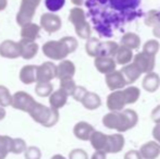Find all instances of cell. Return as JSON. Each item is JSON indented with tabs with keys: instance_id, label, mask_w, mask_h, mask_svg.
<instances>
[{
	"instance_id": "cell-4",
	"label": "cell",
	"mask_w": 160,
	"mask_h": 159,
	"mask_svg": "<svg viewBox=\"0 0 160 159\" xmlns=\"http://www.w3.org/2000/svg\"><path fill=\"white\" fill-rule=\"evenodd\" d=\"M69 21L73 24L75 33L82 39H88L92 34V28L86 21V15L82 8H73L69 13Z\"/></svg>"
},
{
	"instance_id": "cell-2",
	"label": "cell",
	"mask_w": 160,
	"mask_h": 159,
	"mask_svg": "<svg viewBox=\"0 0 160 159\" xmlns=\"http://www.w3.org/2000/svg\"><path fill=\"white\" fill-rule=\"evenodd\" d=\"M138 122V116L132 109H125L123 111H112L102 118V123L110 130H117L118 132H127L133 129Z\"/></svg>"
},
{
	"instance_id": "cell-15",
	"label": "cell",
	"mask_w": 160,
	"mask_h": 159,
	"mask_svg": "<svg viewBox=\"0 0 160 159\" xmlns=\"http://www.w3.org/2000/svg\"><path fill=\"white\" fill-rule=\"evenodd\" d=\"M124 136L122 134H111L108 135L106 154H117L121 152L124 147Z\"/></svg>"
},
{
	"instance_id": "cell-14",
	"label": "cell",
	"mask_w": 160,
	"mask_h": 159,
	"mask_svg": "<svg viewBox=\"0 0 160 159\" xmlns=\"http://www.w3.org/2000/svg\"><path fill=\"white\" fill-rule=\"evenodd\" d=\"M106 84L111 91H120L121 88L125 87L127 82L123 77L120 71H112V72L106 74Z\"/></svg>"
},
{
	"instance_id": "cell-16",
	"label": "cell",
	"mask_w": 160,
	"mask_h": 159,
	"mask_svg": "<svg viewBox=\"0 0 160 159\" xmlns=\"http://www.w3.org/2000/svg\"><path fill=\"white\" fill-rule=\"evenodd\" d=\"M94 131L95 129L93 125L85 121H80L73 127V134L76 138L81 141H89V137L94 133Z\"/></svg>"
},
{
	"instance_id": "cell-28",
	"label": "cell",
	"mask_w": 160,
	"mask_h": 159,
	"mask_svg": "<svg viewBox=\"0 0 160 159\" xmlns=\"http://www.w3.org/2000/svg\"><path fill=\"white\" fill-rule=\"evenodd\" d=\"M119 48V45L116 42H100L98 50V57H109L113 58L117 50Z\"/></svg>"
},
{
	"instance_id": "cell-29",
	"label": "cell",
	"mask_w": 160,
	"mask_h": 159,
	"mask_svg": "<svg viewBox=\"0 0 160 159\" xmlns=\"http://www.w3.org/2000/svg\"><path fill=\"white\" fill-rule=\"evenodd\" d=\"M114 58H116V63L124 66V64L128 63L132 60L133 52L131 49H128L127 47L121 45V46H119L118 50H117L116 55H114Z\"/></svg>"
},
{
	"instance_id": "cell-26",
	"label": "cell",
	"mask_w": 160,
	"mask_h": 159,
	"mask_svg": "<svg viewBox=\"0 0 160 159\" xmlns=\"http://www.w3.org/2000/svg\"><path fill=\"white\" fill-rule=\"evenodd\" d=\"M142 84H143V88L145 91L149 92V93H154L160 86V77L157 73H147V75L144 77Z\"/></svg>"
},
{
	"instance_id": "cell-50",
	"label": "cell",
	"mask_w": 160,
	"mask_h": 159,
	"mask_svg": "<svg viewBox=\"0 0 160 159\" xmlns=\"http://www.w3.org/2000/svg\"><path fill=\"white\" fill-rule=\"evenodd\" d=\"M50 159H67V158H65L64 156L60 155V154H57V155H53Z\"/></svg>"
},
{
	"instance_id": "cell-25",
	"label": "cell",
	"mask_w": 160,
	"mask_h": 159,
	"mask_svg": "<svg viewBox=\"0 0 160 159\" xmlns=\"http://www.w3.org/2000/svg\"><path fill=\"white\" fill-rule=\"evenodd\" d=\"M120 72L122 73V75H123V77H124L127 84H132V83H134L142 74L141 71L138 70V68H137L134 63L124 66L122 69H121Z\"/></svg>"
},
{
	"instance_id": "cell-22",
	"label": "cell",
	"mask_w": 160,
	"mask_h": 159,
	"mask_svg": "<svg viewBox=\"0 0 160 159\" xmlns=\"http://www.w3.org/2000/svg\"><path fill=\"white\" fill-rule=\"evenodd\" d=\"M107 138L108 135L99 131H94V133L89 137V142L93 148L98 152L106 153V147H107Z\"/></svg>"
},
{
	"instance_id": "cell-39",
	"label": "cell",
	"mask_w": 160,
	"mask_h": 159,
	"mask_svg": "<svg viewBox=\"0 0 160 159\" xmlns=\"http://www.w3.org/2000/svg\"><path fill=\"white\" fill-rule=\"evenodd\" d=\"M76 86H78V85L75 84V82H74L73 79H63V80H60V88L63 89V91L69 96H72L73 92L75 91Z\"/></svg>"
},
{
	"instance_id": "cell-36",
	"label": "cell",
	"mask_w": 160,
	"mask_h": 159,
	"mask_svg": "<svg viewBox=\"0 0 160 159\" xmlns=\"http://www.w3.org/2000/svg\"><path fill=\"white\" fill-rule=\"evenodd\" d=\"M28 146H26V143L23 138H12V143H11V153L15 154V155H20V154H23L26 151Z\"/></svg>"
},
{
	"instance_id": "cell-21",
	"label": "cell",
	"mask_w": 160,
	"mask_h": 159,
	"mask_svg": "<svg viewBox=\"0 0 160 159\" xmlns=\"http://www.w3.org/2000/svg\"><path fill=\"white\" fill-rule=\"evenodd\" d=\"M95 67L97 71L102 74H108L116 70L117 63L113 60V58L109 57H97L95 58Z\"/></svg>"
},
{
	"instance_id": "cell-43",
	"label": "cell",
	"mask_w": 160,
	"mask_h": 159,
	"mask_svg": "<svg viewBox=\"0 0 160 159\" xmlns=\"http://www.w3.org/2000/svg\"><path fill=\"white\" fill-rule=\"evenodd\" d=\"M124 159H142L138 151H128L124 155Z\"/></svg>"
},
{
	"instance_id": "cell-51",
	"label": "cell",
	"mask_w": 160,
	"mask_h": 159,
	"mask_svg": "<svg viewBox=\"0 0 160 159\" xmlns=\"http://www.w3.org/2000/svg\"><path fill=\"white\" fill-rule=\"evenodd\" d=\"M158 13H159V17H160V11H159V12H158Z\"/></svg>"
},
{
	"instance_id": "cell-38",
	"label": "cell",
	"mask_w": 160,
	"mask_h": 159,
	"mask_svg": "<svg viewBox=\"0 0 160 159\" xmlns=\"http://www.w3.org/2000/svg\"><path fill=\"white\" fill-rule=\"evenodd\" d=\"M65 4V0H45V7L51 13L58 12L61 10Z\"/></svg>"
},
{
	"instance_id": "cell-33",
	"label": "cell",
	"mask_w": 160,
	"mask_h": 159,
	"mask_svg": "<svg viewBox=\"0 0 160 159\" xmlns=\"http://www.w3.org/2000/svg\"><path fill=\"white\" fill-rule=\"evenodd\" d=\"M100 40L95 38V37H89L87 39V42L85 45V49H86V52L89 57L97 58L98 57V50L99 46H100Z\"/></svg>"
},
{
	"instance_id": "cell-37",
	"label": "cell",
	"mask_w": 160,
	"mask_h": 159,
	"mask_svg": "<svg viewBox=\"0 0 160 159\" xmlns=\"http://www.w3.org/2000/svg\"><path fill=\"white\" fill-rule=\"evenodd\" d=\"M159 48H160V45L157 40H154V39H150L148 40L147 42H145L143 47V52L147 53L149 56H156V53L159 51Z\"/></svg>"
},
{
	"instance_id": "cell-23",
	"label": "cell",
	"mask_w": 160,
	"mask_h": 159,
	"mask_svg": "<svg viewBox=\"0 0 160 159\" xmlns=\"http://www.w3.org/2000/svg\"><path fill=\"white\" fill-rule=\"evenodd\" d=\"M40 26L37 25L36 23H28L21 27V37L23 39H28L35 42L39 37Z\"/></svg>"
},
{
	"instance_id": "cell-1",
	"label": "cell",
	"mask_w": 160,
	"mask_h": 159,
	"mask_svg": "<svg viewBox=\"0 0 160 159\" xmlns=\"http://www.w3.org/2000/svg\"><path fill=\"white\" fill-rule=\"evenodd\" d=\"M78 42L72 36H64L59 40H48L42 45V53L50 60H64L78 49Z\"/></svg>"
},
{
	"instance_id": "cell-42",
	"label": "cell",
	"mask_w": 160,
	"mask_h": 159,
	"mask_svg": "<svg viewBox=\"0 0 160 159\" xmlns=\"http://www.w3.org/2000/svg\"><path fill=\"white\" fill-rule=\"evenodd\" d=\"M87 93V89L83 86H76L75 91L72 94V97L76 100V102H81L83 99V97L85 96V94Z\"/></svg>"
},
{
	"instance_id": "cell-3",
	"label": "cell",
	"mask_w": 160,
	"mask_h": 159,
	"mask_svg": "<svg viewBox=\"0 0 160 159\" xmlns=\"http://www.w3.org/2000/svg\"><path fill=\"white\" fill-rule=\"evenodd\" d=\"M28 115L36 123H39L45 127H55L60 118L59 111L45 106L40 102H36L32 110L28 112Z\"/></svg>"
},
{
	"instance_id": "cell-49",
	"label": "cell",
	"mask_w": 160,
	"mask_h": 159,
	"mask_svg": "<svg viewBox=\"0 0 160 159\" xmlns=\"http://www.w3.org/2000/svg\"><path fill=\"white\" fill-rule=\"evenodd\" d=\"M71 2L73 4H75V6L80 7V6H82V4L84 3V0H71Z\"/></svg>"
},
{
	"instance_id": "cell-32",
	"label": "cell",
	"mask_w": 160,
	"mask_h": 159,
	"mask_svg": "<svg viewBox=\"0 0 160 159\" xmlns=\"http://www.w3.org/2000/svg\"><path fill=\"white\" fill-rule=\"evenodd\" d=\"M12 137L8 135H0V159H6L9 153H11Z\"/></svg>"
},
{
	"instance_id": "cell-48",
	"label": "cell",
	"mask_w": 160,
	"mask_h": 159,
	"mask_svg": "<svg viewBox=\"0 0 160 159\" xmlns=\"http://www.w3.org/2000/svg\"><path fill=\"white\" fill-rule=\"evenodd\" d=\"M4 118H6V110H4V108H2L0 106V121L3 120Z\"/></svg>"
},
{
	"instance_id": "cell-6",
	"label": "cell",
	"mask_w": 160,
	"mask_h": 159,
	"mask_svg": "<svg viewBox=\"0 0 160 159\" xmlns=\"http://www.w3.org/2000/svg\"><path fill=\"white\" fill-rule=\"evenodd\" d=\"M142 0H108L109 8L111 10H116L122 17H135L136 13L134 10L138 8Z\"/></svg>"
},
{
	"instance_id": "cell-9",
	"label": "cell",
	"mask_w": 160,
	"mask_h": 159,
	"mask_svg": "<svg viewBox=\"0 0 160 159\" xmlns=\"http://www.w3.org/2000/svg\"><path fill=\"white\" fill-rule=\"evenodd\" d=\"M57 77V66L51 61H46L37 66V80L36 83H50Z\"/></svg>"
},
{
	"instance_id": "cell-13",
	"label": "cell",
	"mask_w": 160,
	"mask_h": 159,
	"mask_svg": "<svg viewBox=\"0 0 160 159\" xmlns=\"http://www.w3.org/2000/svg\"><path fill=\"white\" fill-rule=\"evenodd\" d=\"M127 105L122 91H114L107 97V107L110 111H121Z\"/></svg>"
},
{
	"instance_id": "cell-18",
	"label": "cell",
	"mask_w": 160,
	"mask_h": 159,
	"mask_svg": "<svg viewBox=\"0 0 160 159\" xmlns=\"http://www.w3.org/2000/svg\"><path fill=\"white\" fill-rule=\"evenodd\" d=\"M68 98H69V95L62 88H59L57 91L52 92L51 95L49 96L50 108L59 111V109H61L62 107L65 106V104L68 102Z\"/></svg>"
},
{
	"instance_id": "cell-40",
	"label": "cell",
	"mask_w": 160,
	"mask_h": 159,
	"mask_svg": "<svg viewBox=\"0 0 160 159\" xmlns=\"http://www.w3.org/2000/svg\"><path fill=\"white\" fill-rule=\"evenodd\" d=\"M25 159H40L42 158V152L37 146H30L24 152Z\"/></svg>"
},
{
	"instance_id": "cell-17",
	"label": "cell",
	"mask_w": 160,
	"mask_h": 159,
	"mask_svg": "<svg viewBox=\"0 0 160 159\" xmlns=\"http://www.w3.org/2000/svg\"><path fill=\"white\" fill-rule=\"evenodd\" d=\"M138 152L142 156V159H156L160 155V144L155 141H150L142 145Z\"/></svg>"
},
{
	"instance_id": "cell-10",
	"label": "cell",
	"mask_w": 160,
	"mask_h": 159,
	"mask_svg": "<svg viewBox=\"0 0 160 159\" xmlns=\"http://www.w3.org/2000/svg\"><path fill=\"white\" fill-rule=\"evenodd\" d=\"M133 63L138 68L141 73H150L155 68V57L145 52H139L134 57Z\"/></svg>"
},
{
	"instance_id": "cell-8",
	"label": "cell",
	"mask_w": 160,
	"mask_h": 159,
	"mask_svg": "<svg viewBox=\"0 0 160 159\" xmlns=\"http://www.w3.org/2000/svg\"><path fill=\"white\" fill-rule=\"evenodd\" d=\"M40 27L48 34H53L58 32L62 26V21L59 15L55 13H44L40 17Z\"/></svg>"
},
{
	"instance_id": "cell-35",
	"label": "cell",
	"mask_w": 160,
	"mask_h": 159,
	"mask_svg": "<svg viewBox=\"0 0 160 159\" xmlns=\"http://www.w3.org/2000/svg\"><path fill=\"white\" fill-rule=\"evenodd\" d=\"M11 102H12V95L9 88L4 85H0V106L2 108H6L11 106Z\"/></svg>"
},
{
	"instance_id": "cell-46",
	"label": "cell",
	"mask_w": 160,
	"mask_h": 159,
	"mask_svg": "<svg viewBox=\"0 0 160 159\" xmlns=\"http://www.w3.org/2000/svg\"><path fill=\"white\" fill-rule=\"evenodd\" d=\"M91 159H107V154L103 153V152H98L96 151L95 153L93 154Z\"/></svg>"
},
{
	"instance_id": "cell-19",
	"label": "cell",
	"mask_w": 160,
	"mask_h": 159,
	"mask_svg": "<svg viewBox=\"0 0 160 159\" xmlns=\"http://www.w3.org/2000/svg\"><path fill=\"white\" fill-rule=\"evenodd\" d=\"M19 79L25 85H31L36 83V80H37V66H34V64L24 66L20 71Z\"/></svg>"
},
{
	"instance_id": "cell-47",
	"label": "cell",
	"mask_w": 160,
	"mask_h": 159,
	"mask_svg": "<svg viewBox=\"0 0 160 159\" xmlns=\"http://www.w3.org/2000/svg\"><path fill=\"white\" fill-rule=\"evenodd\" d=\"M7 7H8V0H0V11L6 10Z\"/></svg>"
},
{
	"instance_id": "cell-5",
	"label": "cell",
	"mask_w": 160,
	"mask_h": 159,
	"mask_svg": "<svg viewBox=\"0 0 160 159\" xmlns=\"http://www.w3.org/2000/svg\"><path fill=\"white\" fill-rule=\"evenodd\" d=\"M42 0H21L20 9L17 13V23L22 27L33 21L37 8Z\"/></svg>"
},
{
	"instance_id": "cell-7",
	"label": "cell",
	"mask_w": 160,
	"mask_h": 159,
	"mask_svg": "<svg viewBox=\"0 0 160 159\" xmlns=\"http://www.w3.org/2000/svg\"><path fill=\"white\" fill-rule=\"evenodd\" d=\"M36 100L34 99L32 96L28 93L24 91L15 92L12 95V102H11V107L17 110H21L23 112H30L32 108L35 106Z\"/></svg>"
},
{
	"instance_id": "cell-12",
	"label": "cell",
	"mask_w": 160,
	"mask_h": 159,
	"mask_svg": "<svg viewBox=\"0 0 160 159\" xmlns=\"http://www.w3.org/2000/svg\"><path fill=\"white\" fill-rule=\"evenodd\" d=\"M18 42H19L20 47V57H22L25 60H31L34 57H36L38 52V48H39L37 42L23 38H21V40Z\"/></svg>"
},
{
	"instance_id": "cell-41",
	"label": "cell",
	"mask_w": 160,
	"mask_h": 159,
	"mask_svg": "<svg viewBox=\"0 0 160 159\" xmlns=\"http://www.w3.org/2000/svg\"><path fill=\"white\" fill-rule=\"evenodd\" d=\"M69 159H88V155L84 149L75 148L70 152Z\"/></svg>"
},
{
	"instance_id": "cell-45",
	"label": "cell",
	"mask_w": 160,
	"mask_h": 159,
	"mask_svg": "<svg viewBox=\"0 0 160 159\" xmlns=\"http://www.w3.org/2000/svg\"><path fill=\"white\" fill-rule=\"evenodd\" d=\"M152 136H154L155 141L160 144V123H157L156 127L152 129Z\"/></svg>"
},
{
	"instance_id": "cell-24",
	"label": "cell",
	"mask_w": 160,
	"mask_h": 159,
	"mask_svg": "<svg viewBox=\"0 0 160 159\" xmlns=\"http://www.w3.org/2000/svg\"><path fill=\"white\" fill-rule=\"evenodd\" d=\"M145 23L152 27V33L156 37L160 38V17L156 10H150L145 17Z\"/></svg>"
},
{
	"instance_id": "cell-20",
	"label": "cell",
	"mask_w": 160,
	"mask_h": 159,
	"mask_svg": "<svg viewBox=\"0 0 160 159\" xmlns=\"http://www.w3.org/2000/svg\"><path fill=\"white\" fill-rule=\"evenodd\" d=\"M75 74V64L70 60H62L57 66V77L59 80L73 79Z\"/></svg>"
},
{
	"instance_id": "cell-31",
	"label": "cell",
	"mask_w": 160,
	"mask_h": 159,
	"mask_svg": "<svg viewBox=\"0 0 160 159\" xmlns=\"http://www.w3.org/2000/svg\"><path fill=\"white\" fill-rule=\"evenodd\" d=\"M123 95H124L125 98V102L127 104H134L138 100L139 95H141V91L139 88L135 86H130L127 87V88L123 89Z\"/></svg>"
},
{
	"instance_id": "cell-34",
	"label": "cell",
	"mask_w": 160,
	"mask_h": 159,
	"mask_svg": "<svg viewBox=\"0 0 160 159\" xmlns=\"http://www.w3.org/2000/svg\"><path fill=\"white\" fill-rule=\"evenodd\" d=\"M53 92V85L51 83H36L35 93L39 97H49Z\"/></svg>"
},
{
	"instance_id": "cell-11",
	"label": "cell",
	"mask_w": 160,
	"mask_h": 159,
	"mask_svg": "<svg viewBox=\"0 0 160 159\" xmlns=\"http://www.w3.org/2000/svg\"><path fill=\"white\" fill-rule=\"evenodd\" d=\"M0 56L6 59H17L20 57L19 42L6 39L0 44Z\"/></svg>"
},
{
	"instance_id": "cell-27",
	"label": "cell",
	"mask_w": 160,
	"mask_h": 159,
	"mask_svg": "<svg viewBox=\"0 0 160 159\" xmlns=\"http://www.w3.org/2000/svg\"><path fill=\"white\" fill-rule=\"evenodd\" d=\"M82 105L84 108L88 109V110H95L101 106V99L96 93H92V92H87L83 99L81 100Z\"/></svg>"
},
{
	"instance_id": "cell-30",
	"label": "cell",
	"mask_w": 160,
	"mask_h": 159,
	"mask_svg": "<svg viewBox=\"0 0 160 159\" xmlns=\"http://www.w3.org/2000/svg\"><path fill=\"white\" fill-rule=\"evenodd\" d=\"M121 44H122V46L127 47L131 50L137 49L141 46V38L138 35L134 34V33H127L121 38Z\"/></svg>"
},
{
	"instance_id": "cell-44",
	"label": "cell",
	"mask_w": 160,
	"mask_h": 159,
	"mask_svg": "<svg viewBox=\"0 0 160 159\" xmlns=\"http://www.w3.org/2000/svg\"><path fill=\"white\" fill-rule=\"evenodd\" d=\"M152 119L154 122L160 123V105L152 111Z\"/></svg>"
}]
</instances>
